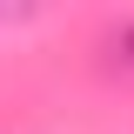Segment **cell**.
<instances>
[{
    "instance_id": "obj_1",
    "label": "cell",
    "mask_w": 134,
    "mask_h": 134,
    "mask_svg": "<svg viewBox=\"0 0 134 134\" xmlns=\"http://www.w3.org/2000/svg\"><path fill=\"white\" fill-rule=\"evenodd\" d=\"M107 47H114V60H127V67H134V20H121V27L107 34Z\"/></svg>"
}]
</instances>
